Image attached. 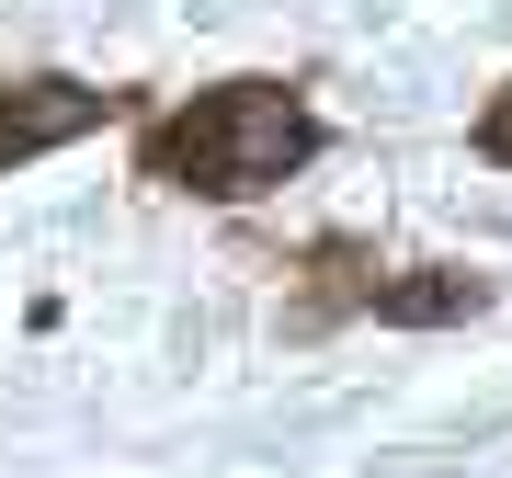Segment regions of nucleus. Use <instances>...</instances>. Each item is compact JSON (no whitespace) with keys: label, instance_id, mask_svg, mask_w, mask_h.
<instances>
[{"label":"nucleus","instance_id":"nucleus-1","mask_svg":"<svg viewBox=\"0 0 512 478\" xmlns=\"http://www.w3.org/2000/svg\"><path fill=\"white\" fill-rule=\"evenodd\" d=\"M148 183L171 194H205V205H251L296 183V171L319 160V114L296 80H217V92H194L183 114H160L148 126Z\"/></svg>","mask_w":512,"mask_h":478},{"label":"nucleus","instance_id":"nucleus-2","mask_svg":"<svg viewBox=\"0 0 512 478\" xmlns=\"http://www.w3.org/2000/svg\"><path fill=\"white\" fill-rule=\"evenodd\" d=\"M92 126H114V92H92V80H69V69L0 80V171L46 160V148H80Z\"/></svg>","mask_w":512,"mask_h":478},{"label":"nucleus","instance_id":"nucleus-3","mask_svg":"<svg viewBox=\"0 0 512 478\" xmlns=\"http://www.w3.org/2000/svg\"><path fill=\"white\" fill-rule=\"evenodd\" d=\"M365 308H376V319H410V331H433V319H478V308H490V285L433 262V274H376Z\"/></svg>","mask_w":512,"mask_h":478},{"label":"nucleus","instance_id":"nucleus-4","mask_svg":"<svg viewBox=\"0 0 512 478\" xmlns=\"http://www.w3.org/2000/svg\"><path fill=\"white\" fill-rule=\"evenodd\" d=\"M478 160H490V171H512V80L478 103Z\"/></svg>","mask_w":512,"mask_h":478}]
</instances>
